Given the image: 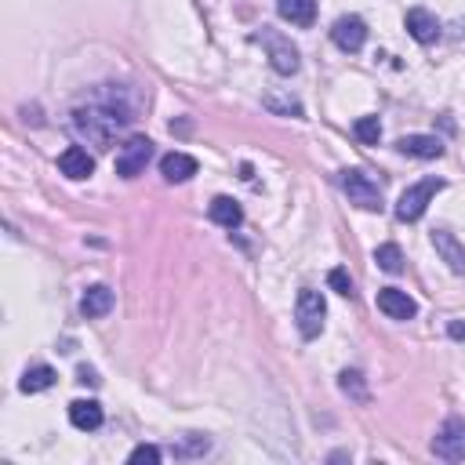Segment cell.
<instances>
[{"label": "cell", "instance_id": "1", "mask_svg": "<svg viewBox=\"0 0 465 465\" xmlns=\"http://www.w3.org/2000/svg\"><path fill=\"white\" fill-rule=\"evenodd\" d=\"M131 120H135V106L127 102V91L116 84H102L88 106L73 109V131L99 150H109L116 131L127 127Z\"/></svg>", "mask_w": 465, "mask_h": 465}, {"label": "cell", "instance_id": "2", "mask_svg": "<svg viewBox=\"0 0 465 465\" xmlns=\"http://www.w3.org/2000/svg\"><path fill=\"white\" fill-rule=\"evenodd\" d=\"M262 47H265V55H270V65L280 73V77H291V73H298V65H302V58H298V47L284 37V33H277V30H262L258 37H254Z\"/></svg>", "mask_w": 465, "mask_h": 465}, {"label": "cell", "instance_id": "3", "mask_svg": "<svg viewBox=\"0 0 465 465\" xmlns=\"http://www.w3.org/2000/svg\"><path fill=\"white\" fill-rule=\"evenodd\" d=\"M440 189H443V178H426V182L404 189L400 201H396V219H400V222H418V219L429 211L433 196H436Z\"/></svg>", "mask_w": 465, "mask_h": 465}, {"label": "cell", "instance_id": "4", "mask_svg": "<svg viewBox=\"0 0 465 465\" xmlns=\"http://www.w3.org/2000/svg\"><path fill=\"white\" fill-rule=\"evenodd\" d=\"M323 316H327V302L320 291H298V302H295V323H298V335L302 339H316L323 331Z\"/></svg>", "mask_w": 465, "mask_h": 465}, {"label": "cell", "instance_id": "5", "mask_svg": "<svg viewBox=\"0 0 465 465\" xmlns=\"http://www.w3.org/2000/svg\"><path fill=\"white\" fill-rule=\"evenodd\" d=\"M339 182H342V193L349 196V204H357L364 211H382V189H378V182L371 175H364V171H342Z\"/></svg>", "mask_w": 465, "mask_h": 465}, {"label": "cell", "instance_id": "6", "mask_svg": "<svg viewBox=\"0 0 465 465\" xmlns=\"http://www.w3.org/2000/svg\"><path fill=\"white\" fill-rule=\"evenodd\" d=\"M150 157H153V142H150L146 135H131V139L116 150V175H120V178H139V175L146 171Z\"/></svg>", "mask_w": 465, "mask_h": 465}, {"label": "cell", "instance_id": "7", "mask_svg": "<svg viewBox=\"0 0 465 465\" xmlns=\"http://www.w3.org/2000/svg\"><path fill=\"white\" fill-rule=\"evenodd\" d=\"M433 454L440 461H465V418H447L433 436Z\"/></svg>", "mask_w": 465, "mask_h": 465}, {"label": "cell", "instance_id": "8", "mask_svg": "<svg viewBox=\"0 0 465 465\" xmlns=\"http://www.w3.org/2000/svg\"><path fill=\"white\" fill-rule=\"evenodd\" d=\"M331 40H335L342 51L357 55L367 44V22L360 15H342V19H335V26H331Z\"/></svg>", "mask_w": 465, "mask_h": 465}, {"label": "cell", "instance_id": "9", "mask_svg": "<svg viewBox=\"0 0 465 465\" xmlns=\"http://www.w3.org/2000/svg\"><path fill=\"white\" fill-rule=\"evenodd\" d=\"M375 302H378V309H382L389 320H415V316H418V302H415L408 291H400V288H382Z\"/></svg>", "mask_w": 465, "mask_h": 465}, {"label": "cell", "instance_id": "10", "mask_svg": "<svg viewBox=\"0 0 465 465\" xmlns=\"http://www.w3.org/2000/svg\"><path fill=\"white\" fill-rule=\"evenodd\" d=\"M433 247H436V254L447 262L451 273L465 277V244H461L451 229H433Z\"/></svg>", "mask_w": 465, "mask_h": 465}, {"label": "cell", "instance_id": "11", "mask_svg": "<svg viewBox=\"0 0 465 465\" xmlns=\"http://www.w3.org/2000/svg\"><path fill=\"white\" fill-rule=\"evenodd\" d=\"M58 171H62L65 178H73V182L91 178V175H95V157H91L88 150H81V146H70V150L58 157Z\"/></svg>", "mask_w": 465, "mask_h": 465}, {"label": "cell", "instance_id": "12", "mask_svg": "<svg viewBox=\"0 0 465 465\" xmlns=\"http://www.w3.org/2000/svg\"><path fill=\"white\" fill-rule=\"evenodd\" d=\"M408 33L418 40V44H436L440 40V19L426 8H411L408 12Z\"/></svg>", "mask_w": 465, "mask_h": 465}, {"label": "cell", "instance_id": "13", "mask_svg": "<svg viewBox=\"0 0 465 465\" xmlns=\"http://www.w3.org/2000/svg\"><path fill=\"white\" fill-rule=\"evenodd\" d=\"M70 422H73V429H81V433H95V429L106 422L102 404H99V400H73V404H70Z\"/></svg>", "mask_w": 465, "mask_h": 465}, {"label": "cell", "instance_id": "14", "mask_svg": "<svg viewBox=\"0 0 465 465\" xmlns=\"http://www.w3.org/2000/svg\"><path fill=\"white\" fill-rule=\"evenodd\" d=\"M396 150L408 153V157H418V160H436V157H443V142L433 139V135H404L400 142H396Z\"/></svg>", "mask_w": 465, "mask_h": 465}, {"label": "cell", "instance_id": "15", "mask_svg": "<svg viewBox=\"0 0 465 465\" xmlns=\"http://www.w3.org/2000/svg\"><path fill=\"white\" fill-rule=\"evenodd\" d=\"M277 12L291 26H313L316 22V0H277Z\"/></svg>", "mask_w": 465, "mask_h": 465}, {"label": "cell", "instance_id": "16", "mask_svg": "<svg viewBox=\"0 0 465 465\" xmlns=\"http://www.w3.org/2000/svg\"><path fill=\"white\" fill-rule=\"evenodd\" d=\"M160 175L168 178V182H189L193 175H196V157H189V153H168L164 160H160Z\"/></svg>", "mask_w": 465, "mask_h": 465}, {"label": "cell", "instance_id": "17", "mask_svg": "<svg viewBox=\"0 0 465 465\" xmlns=\"http://www.w3.org/2000/svg\"><path fill=\"white\" fill-rule=\"evenodd\" d=\"M208 215H211V222L222 226V229H237V226L244 222V211H240V204L233 201V196H215L211 208H208Z\"/></svg>", "mask_w": 465, "mask_h": 465}, {"label": "cell", "instance_id": "18", "mask_svg": "<svg viewBox=\"0 0 465 465\" xmlns=\"http://www.w3.org/2000/svg\"><path fill=\"white\" fill-rule=\"evenodd\" d=\"M109 309H113V291H109L106 284H95V288L84 291V298H81V313H84L88 320H99V316H106Z\"/></svg>", "mask_w": 465, "mask_h": 465}, {"label": "cell", "instance_id": "19", "mask_svg": "<svg viewBox=\"0 0 465 465\" xmlns=\"http://www.w3.org/2000/svg\"><path fill=\"white\" fill-rule=\"evenodd\" d=\"M58 382V375H55V367H47V364H33V367H26V375H22V382H19V389L22 392H47L51 385Z\"/></svg>", "mask_w": 465, "mask_h": 465}, {"label": "cell", "instance_id": "20", "mask_svg": "<svg viewBox=\"0 0 465 465\" xmlns=\"http://www.w3.org/2000/svg\"><path fill=\"white\" fill-rule=\"evenodd\" d=\"M262 106L270 109V113H277V116H306L302 102L295 95H288V91H270V95L262 99Z\"/></svg>", "mask_w": 465, "mask_h": 465}, {"label": "cell", "instance_id": "21", "mask_svg": "<svg viewBox=\"0 0 465 465\" xmlns=\"http://www.w3.org/2000/svg\"><path fill=\"white\" fill-rule=\"evenodd\" d=\"M211 451V440L208 436H201V433H185L175 447H171V454L175 458H204Z\"/></svg>", "mask_w": 465, "mask_h": 465}, {"label": "cell", "instance_id": "22", "mask_svg": "<svg viewBox=\"0 0 465 465\" xmlns=\"http://www.w3.org/2000/svg\"><path fill=\"white\" fill-rule=\"evenodd\" d=\"M339 389L349 396V400H357V404H367V400H371L367 382H364L360 371H342V375H339Z\"/></svg>", "mask_w": 465, "mask_h": 465}, {"label": "cell", "instance_id": "23", "mask_svg": "<svg viewBox=\"0 0 465 465\" xmlns=\"http://www.w3.org/2000/svg\"><path fill=\"white\" fill-rule=\"evenodd\" d=\"M375 262H378L382 273H400V270H404V251L396 247V244H382V247L375 251Z\"/></svg>", "mask_w": 465, "mask_h": 465}, {"label": "cell", "instance_id": "24", "mask_svg": "<svg viewBox=\"0 0 465 465\" xmlns=\"http://www.w3.org/2000/svg\"><path fill=\"white\" fill-rule=\"evenodd\" d=\"M353 135H357L364 146H378V139H382V124H378V116H360V120L353 124Z\"/></svg>", "mask_w": 465, "mask_h": 465}, {"label": "cell", "instance_id": "25", "mask_svg": "<svg viewBox=\"0 0 465 465\" xmlns=\"http://www.w3.org/2000/svg\"><path fill=\"white\" fill-rule=\"evenodd\" d=\"M327 284H331V291H339V295H346V298L357 295V291H353V277H349L346 270H331V273H327Z\"/></svg>", "mask_w": 465, "mask_h": 465}, {"label": "cell", "instance_id": "26", "mask_svg": "<svg viewBox=\"0 0 465 465\" xmlns=\"http://www.w3.org/2000/svg\"><path fill=\"white\" fill-rule=\"evenodd\" d=\"M160 458H164V454H160V447H153V443H139L135 451L127 454V461H131V465H139V461H150V465H157Z\"/></svg>", "mask_w": 465, "mask_h": 465}, {"label": "cell", "instance_id": "27", "mask_svg": "<svg viewBox=\"0 0 465 465\" xmlns=\"http://www.w3.org/2000/svg\"><path fill=\"white\" fill-rule=\"evenodd\" d=\"M447 335H451L454 342H465V320H451V323H447Z\"/></svg>", "mask_w": 465, "mask_h": 465}, {"label": "cell", "instance_id": "28", "mask_svg": "<svg viewBox=\"0 0 465 465\" xmlns=\"http://www.w3.org/2000/svg\"><path fill=\"white\" fill-rule=\"evenodd\" d=\"M81 382H91V385H99V375H95L91 367H81Z\"/></svg>", "mask_w": 465, "mask_h": 465}]
</instances>
